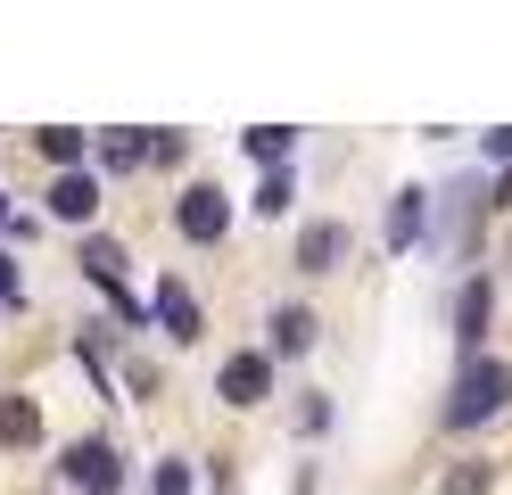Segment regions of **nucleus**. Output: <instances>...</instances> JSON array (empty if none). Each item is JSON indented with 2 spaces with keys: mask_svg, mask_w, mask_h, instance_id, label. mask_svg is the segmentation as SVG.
Returning <instances> with one entry per match:
<instances>
[{
  "mask_svg": "<svg viewBox=\"0 0 512 495\" xmlns=\"http://www.w3.org/2000/svg\"><path fill=\"white\" fill-rule=\"evenodd\" d=\"M50 215L58 223H91V215H100V182H91L83 165H75V174H58L50 182Z\"/></svg>",
  "mask_w": 512,
  "mask_h": 495,
  "instance_id": "39448f33",
  "label": "nucleus"
},
{
  "mask_svg": "<svg viewBox=\"0 0 512 495\" xmlns=\"http://www.w3.org/2000/svg\"><path fill=\"white\" fill-rule=\"evenodd\" d=\"M488 487H496V462H455L438 495H488Z\"/></svg>",
  "mask_w": 512,
  "mask_h": 495,
  "instance_id": "dca6fc26",
  "label": "nucleus"
},
{
  "mask_svg": "<svg viewBox=\"0 0 512 495\" xmlns=\"http://www.w3.org/2000/svg\"><path fill=\"white\" fill-rule=\"evenodd\" d=\"M265 330H273V355H306V347H314V314H306V306H273Z\"/></svg>",
  "mask_w": 512,
  "mask_h": 495,
  "instance_id": "9b49d317",
  "label": "nucleus"
},
{
  "mask_svg": "<svg viewBox=\"0 0 512 495\" xmlns=\"http://www.w3.org/2000/svg\"><path fill=\"white\" fill-rule=\"evenodd\" d=\"M75 264H83V281H91V289H108V297L124 289V248L108 240V231H91V240H83V256H75Z\"/></svg>",
  "mask_w": 512,
  "mask_h": 495,
  "instance_id": "6e6552de",
  "label": "nucleus"
},
{
  "mask_svg": "<svg viewBox=\"0 0 512 495\" xmlns=\"http://www.w3.org/2000/svg\"><path fill=\"white\" fill-rule=\"evenodd\" d=\"M9 297H17V264L0 256V306H9Z\"/></svg>",
  "mask_w": 512,
  "mask_h": 495,
  "instance_id": "412c9836",
  "label": "nucleus"
},
{
  "mask_svg": "<svg viewBox=\"0 0 512 495\" xmlns=\"http://www.w3.org/2000/svg\"><path fill=\"white\" fill-rule=\"evenodd\" d=\"M42 438V405L34 396H0V446H34Z\"/></svg>",
  "mask_w": 512,
  "mask_h": 495,
  "instance_id": "9d476101",
  "label": "nucleus"
},
{
  "mask_svg": "<svg viewBox=\"0 0 512 495\" xmlns=\"http://www.w3.org/2000/svg\"><path fill=\"white\" fill-rule=\"evenodd\" d=\"M141 157H149V141H141V132H108V141H100V165H108V174H133Z\"/></svg>",
  "mask_w": 512,
  "mask_h": 495,
  "instance_id": "4468645a",
  "label": "nucleus"
},
{
  "mask_svg": "<svg viewBox=\"0 0 512 495\" xmlns=\"http://www.w3.org/2000/svg\"><path fill=\"white\" fill-rule=\"evenodd\" d=\"M504 405H512V363L471 355V363H463V380H455V396H446V429H479V421L504 413Z\"/></svg>",
  "mask_w": 512,
  "mask_h": 495,
  "instance_id": "f257e3e1",
  "label": "nucleus"
},
{
  "mask_svg": "<svg viewBox=\"0 0 512 495\" xmlns=\"http://www.w3.org/2000/svg\"><path fill=\"white\" fill-rule=\"evenodd\" d=\"M488 306H496V281L479 273V281H463V297H455V339L479 355V339H488Z\"/></svg>",
  "mask_w": 512,
  "mask_h": 495,
  "instance_id": "423d86ee",
  "label": "nucleus"
},
{
  "mask_svg": "<svg viewBox=\"0 0 512 495\" xmlns=\"http://www.w3.org/2000/svg\"><path fill=\"white\" fill-rule=\"evenodd\" d=\"M422 240V190H397L389 198V248H413Z\"/></svg>",
  "mask_w": 512,
  "mask_h": 495,
  "instance_id": "f8f14e48",
  "label": "nucleus"
},
{
  "mask_svg": "<svg viewBox=\"0 0 512 495\" xmlns=\"http://www.w3.org/2000/svg\"><path fill=\"white\" fill-rule=\"evenodd\" d=\"M339 248H347V223H306L298 231V273H331Z\"/></svg>",
  "mask_w": 512,
  "mask_h": 495,
  "instance_id": "1a4fd4ad",
  "label": "nucleus"
},
{
  "mask_svg": "<svg viewBox=\"0 0 512 495\" xmlns=\"http://www.w3.org/2000/svg\"><path fill=\"white\" fill-rule=\"evenodd\" d=\"M67 487H83V495H116V487H124V454H116L108 438L67 446Z\"/></svg>",
  "mask_w": 512,
  "mask_h": 495,
  "instance_id": "20e7f679",
  "label": "nucleus"
},
{
  "mask_svg": "<svg viewBox=\"0 0 512 495\" xmlns=\"http://www.w3.org/2000/svg\"><path fill=\"white\" fill-rule=\"evenodd\" d=\"M149 157H157V165H182L190 141H182V132H149Z\"/></svg>",
  "mask_w": 512,
  "mask_h": 495,
  "instance_id": "a211bd4d",
  "label": "nucleus"
},
{
  "mask_svg": "<svg viewBox=\"0 0 512 495\" xmlns=\"http://www.w3.org/2000/svg\"><path fill=\"white\" fill-rule=\"evenodd\" d=\"M157 495H190V471H182V462H157Z\"/></svg>",
  "mask_w": 512,
  "mask_h": 495,
  "instance_id": "6ab92c4d",
  "label": "nucleus"
},
{
  "mask_svg": "<svg viewBox=\"0 0 512 495\" xmlns=\"http://www.w3.org/2000/svg\"><path fill=\"white\" fill-rule=\"evenodd\" d=\"M290 174H281V165H273V174H265V190H256V215H290Z\"/></svg>",
  "mask_w": 512,
  "mask_h": 495,
  "instance_id": "f3484780",
  "label": "nucleus"
},
{
  "mask_svg": "<svg viewBox=\"0 0 512 495\" xmlns=\"http://www.w3.org/2000/svg\"><path fill=\"white\" fill-rule=\"evenodd\" d=\"M174 223H182V240H190V248H215L223 231H232V198H223L215 182H190V190H182V207H174Z\"/></svg>",
  "mask_w": 512,
  "mask_h": 495,
  "instance_id": "f03ea898",
  "label": "nucleus"
},
{
  "mask_svg": "<svg viewBox=\"0 0 512 495\" xmlns=\"http://www.w3.org/2000/svg\"><path fill=\"white\" fill-rule=\"evenodd\" d=\"M265 388H273V355H256V347H240V355H223V372H215V396L223 405H265Z\"/></svg>",
  "mask_w": 512,
  "mask_h": 495,
  "instance_id": "7ed1b4c3",
  "label": "nucleus"
},
{
  "mask_svg": "<svg viewBox=\"0 0 512 495\" xmlns=\"http://www.w3.org/2000/svg\"><path fill=\"white\" fill-rule=\"evenodd\" d=\"M34 141H42V157L58 165V174H75V165H83V132L75 124H50V132H34Z\"/></svg>",
  "mask_w": 512,
  "mask_h": 495,
  "instance_id": "ddd939ff",
  "label": "nucleus"
},
{
  "mask_svg": "<svg viewBox=\"0 0 512 495\" xmlns=\"http://www.w3.org/2000/svg\"><path fill=\"white\" fill-rule=\"evenodd\" d=\"M248 157H256V165L273 174V165L290 157V124H256V132H248Z\"/></svg>",
  "mask_w": 512,
  "mask_h": 495,
  "instance_id": "2eb2a0df",
  "label": "nucleus"
},
{
  "mask_svg": "<svg viewBox=\"0 0 512 495\" xmlns=\"http://www.w3.org/2000/svg\"><path fill=\"white\" fill-rule=\"evenodd\" d=\"M488 165H512V132H488Z\"/></svg>",
  "mask_w": 512,
  "mask_h": 495,
  "instance_id": "aec40b11",
  "label": "nucleus"
},
{
  "mask_svg": "<svg viewBox=\"0 0 512 495\" xmlns=\"http://www.w3.org/2000/svg\"><path fill=\"white\" fill-rule=\"evenodd\" d=\"M157 322H166L174 347H190V339H199V297H190L182 281H157Z\"/></svg>",
  "mask_w": 512,
  "mask_h": 495,
  "instance_id": "0eeeda50",
  "label": "nucleus"
},
{
  "mask_svg": "<svg viewBox=\"0 0 512 495\" xmlns=\"http://www.w3.org/2000/svg\"><path fill=\"white\" fill-rule=\"evenodd\" d=\"M496 207H512V165H504V174H496Z\"/></svg>",
  "mask_w": 512,
  "mask_h": 495,
  "instance_id": "4be33fe9",
  "label": "nucleus"
}]
</instances>
